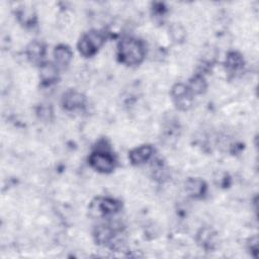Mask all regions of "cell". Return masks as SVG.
<instances>
[{"label": "cell", "mask_w": 259, "mask_h": 259, "mask_svg": "<svg viewBox=\"0 0 259 259\" xmlns=\"http://www.w3.org/2000/svg\"><path fill=\"white\" fill-rule=\"evenodd\" d=\"M143 42L134 37H124L117 45V57L119 62L127 66L139 65L145 57Z\"/></svg>", "instance_id": "cell-1"}, {"label": "cell", "mask_w": 259, "mask_h": 259, "mask_svg": "<svg viewBox=\"0 0 259 259\" xmlns=\"http://www.w3.org/2000/svg\"><path fill=\"white\" fill-rule=\"evenodd\" d=\"M105 42V34L99 30H90L82 35L78 42V50L84 57H91Z\"/></svg>", "instance_id": "cell-2"}, {"label": "cell", "mask_w": 259, "mask_h": 259, "mask_svg": "<svg viewBox=\"0 0 259 259\" xmlns=\"http://www.w3.org/2000/svg\"><path fill=\"white\" fill-rule=\"evenodd\" d=\"M89 164L98 172L109 173L115 168V159L108 151L97 150L90 155Z\"/></svg>", "instance_id": "cell-3"}, {"label": "cell", "mask_w": 259, "mask_h": 259, "mask_svg": "<svg viewBox=\"0 0 259 259\" xmlns=\"http://www.w3.org/2000/svg\"><path fill=\"white\" fill-rule=\"evenodd\" d=\"M121 207V203L111 197H97L92 201L90 210L97 217H106L117 212Z\"/></svg>", "instance_id": "cell-4"}, {"label": "cell", "mask_w": 259, "mask_h": 259, "mask_svg": "<svg viewBox=\"0 0 259 259\" xmlns=\"http://www.w3.org/2000/svg\"><path fill=\"white\" fill-rule=\"evenodd\" d=\"M171 96L174 104L180 110H187L192 105L193 94L188 86L183 83H177L172 87Z\"/></svg>", "instance_id": "cell-5"}, {"label": "cell", "mask_w": 259, "mask_h": 259, "mask_svg": "<svg viewBox=\"0 0 259 259\" xmlns=\"http://www.w3.org/2000/svg\"><path fill=\"white\" fill-rule=\"evenodd\" d=\"M85 96L73 89L66 91L62 97V105L66 110L80 109L85 105Z\"/></svg>", "instance_id": "cell-6"}, {"label": "cell", "mask_w": 259, "mask_h": 259, "mask_svg": "<svg viewBox=\"0 0 259 259\" xmlns=\"http://www.w3.org/2000/svg\"><path fill=\"white\" fill-rule=\"evenodd\" d=\"M153 153L154 148L151 145H143L132 150L128 154V158L134 165H141L147 162L152 157Z\"/></svg>", "instance_id": "cell-7"}, {"label": "cell", "mask_w": 259, "mask_h": 259, "mask_svg": "<svg viewBox=\"0 0 259 259\" xmlns=\"http://www.w3.org/2000/svg\"><path fill=\"white\" fill-rule=\"evenodd\" d=\"M45 54H46V47L40 41L33 40L26 48V56L28 60L33 64L41 65Z\"/></svg>", "instance_id": "cell-8"}, {"label": "cell", "mask_w": 259, "mask_h": 259, "mask_svg": "<svg viewBox=\"0 0 259 259\" xmlns=\"http://www.w3.org/2000/svg\"><path fill=\"white\" fill-rule=\"evenodd\" d=\"M54 57L56 65L59 69H65L72 60L73 53L66 45H59L54 50Z\"/></svg>", "instance_id": "cell-9"}, {"label": "cell", "mask_w": 259, "mask_h": 259, "mask_svg": "<svg viewBox=\"0 0 259 259\" xmlns=\"http://www.w3.org/2000/svg\"><path fill=\"white\" fill-rule=\"evenodd\" d=\"M59 68L53 63H42L39 68V78L42 84L50 85L58 80Z\"/></svg>", "instance_id": "cell-10"}, {"label": "cell", "mask_w": 259, "mask_h": 259, "mask_svg": "<svg viewBox=\"0 0 259 259\" xmlns=\"http://www.w3.org/2000/svg\"><path fill=\"white\" fill-rule=\"evenodd\" d=\"M187 193L193 198H200L206 192V184L200 178H189L185 183Z\"/></svg>", "instance_id": "cell-11"}, {"label": "cell", "mask_w": 259, "mask_h": 259, "mask_svg": "<svg viewBox=\"0 0 259 259\" xmlns=\"http://www.w3.org/2000/svg\"><path fill=\"white\" fill-rule=\"evenodd\" d=\"M116 231L109 225H100L95 229L94 237L98 244H108L113 240Z\"/></svg>", "instance_id": "cell-12"}, {"label": "cell", "mask_w": 259, "mask_h": 259, "mask_svg": "<svg viewBox=\"0 0 259 259\" xmlns=\"http://www.w3.org/2000/svg\"><path fill=\"white\" fill-rule=\"evenodd\" d=\"M198 244L205 250H212L215 245V233L208 228L200 230L197 234Z\"/></svg>", "instance_id": "cell-13"}, {"label": "cell", "mask_w": 259, "mask_h": 259, "mask_svg": "<svg viewBox=\"0 0 259 259\" xmlns=\"http://www.w3.org/2000/svg\"><path fill=\"white\" fill-rule=\"evenodd\" d=\"M244 66L243 57L237 52H231L228 54L226 59V68L231 73H236L240 71Z\"/></svg>", "instance_id": "cell-14"}, {"label": "cell", "mask_w": 259, "mask_h": 259, "mask_svg": "<svg viewBox=\"0 0 259 259\" xmlns=\"http://www.w3.org/2000/svg\"><path fill=\"white\" fill-rule=\"evenodd\" d=\"M188 88L192 92V94H202L206 89V82L201 75H195L190 79Z\"/></svg>", "instance_id": "cell-15"}, {"label": "cell", "mask_w": 259, "mask_h": 259, "mask_svg": "<svg viewBox=\"0 0 259 259\" xmlns=\"http://www.w3.org/2000/svg\"><path fill=\"white\" fill-rule=\"evenodd\" d=\"M37 114H38L39 118H41L44 120H50L52 118V115H53L52 107L50 105H41L38 108Z\"/></svg>", "instance_id": "cell-16"}, {"label": "cell", "mask_w": 259, "mask_h": 259, "mask_svg": "<svg viewBox=\"0 0 259 259\" xmlns=\"http://www.w3.org/2000/svg\"><path fill=\"white\" fill-rule=\"evenodd\" d=\"M18 18L24 24H31V23H33L34 15L32 14V12L30 10H24L18 14Z\"/></svg>", "instance_id": "cell-17"}, {"label": "cell", "mask_w": 259, "mask_h": 259, "mask_svg": "<svg viewBox=\"0 0 259 259\" xmlns=\"http://www.w3.org/2000/svg\"><path fill=\"white\" fill-rule=\"evenodd\" d=\"M249 250L253 253V256H254V257L257 256V250H258V238H257V236L253 237V238L250 240V243H249Z\"/></svg>", "instance_id": "cell-18"}]
</instances>
